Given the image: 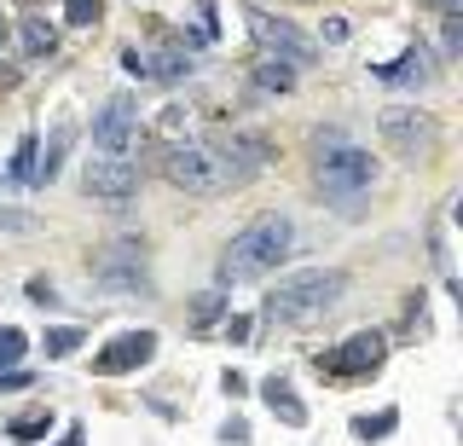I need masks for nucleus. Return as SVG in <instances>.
<instances>
[{"label": "nucleus", "mask_w": 463, "mask_h": 446, "mask_svg": "<svg viewBox=\"0 0 463 446\" xmlns=\"http://www.w3.org/2000/svg\"><path fill=\"white\" fill-rule=\"evenodd\" d=\"M99 12H105V0H70L64 18L76 24V30H87V24H99Z\"/></svg>", "instance_id": "393cba45"}, {"label": "nucleus", "mask_w": 463, "mask_h": 446, "mask_svg": "<svg viewBox=\"0 0 463 446\" xmlns=\"http://www.w3.org/2000/svg\"><path fill=\"white\" fill-rule=\"evenodd\" d=\"M250 35H255V47L267 52V59H284V64H296V70H307L318 52H313V41L296 30L289 18H272L267 6H250Z\"/></svg>", "instance_id": "0eeeda50"}, {"label": "nucleus", "mask_w": 463, "mask_h": 446, "mask_svg": "<svg viewBox=\"0 0 463 446\" xmlns=\"http://www.w3.org/2000/svg\"><path fill=\"white\" fill-rule=\"evenodd\" d=\"M87 342V330H76V325H58V330H47V359H64V354H76Z\"/></svg>", "instance_id": "4be33fe9"}, {"label": "nucleus", "mask_w": 463, "mask_h": 446, "mask_svg": "<svg viewBox=\"0 0 463 446\" xmlns=\"http://www.w3.org/2000/svg\"><path fill=\"white\" fill-rule=\"evenodd\" d=\"M163 175L180 185V192H197V197H221L226 185H238L226 175V163L214 157V146H174L163 157Z\"/></svg>", "instance_id": "20e7f679"}, {"label": "nucleus", "mask_w": 463, "mask_h": 446, "mask_svg": "<svg viewBox=\"0 0 463 446\" xmlns=\"http://www.w3.org/2000/svg\"><path fill=\"white\" fill-rule=\"evenodd\" d=\"M423 6H434V12H440V18H452V12L463 6V0H423Z\"/></svg>", "instance_id": "2f4dec72"}, {"label": "nucleus", "mask_w": 463, "mask_h": 446, "mask_svg": "<svg viewBox=\"0 0 463 446\" xmlns=\"http://www.w3.org/2000/svg\"><path fill=\"white\" fill-rule=\"evenodd\" d=\"M93 272L110 284V290H145V243L139 238H116L105 250H93Z\"/></svg>", "instance_id": "1a4fd4ad"}, {"label": "nucleus", "mask_w": 463, "mask_h": 446, "mask_svg": "<svg viewBox=\"0 0 463 446\" xmlns=\"http://www.w3.org/2000/svg\"><path fill=\"white\" fill-rule=\"evenodd\" d=\"M440 47H446V59H458V52H463V24H458V12L446 18V30H440Z\"/></svg>", "instance_id": "a878e982"}, {"label": "nucleus", "mask_w": 463, "mask_h": 446, "mask_svg": "<svg viewBox=\"0 0 463 446\" xmlns=\"http://www.w3.org/2000/svg\"><path fill=\"white\" fill-rule=\"evenodd\" d=\"M376 134H383V146H394V157H423L434 139H440V128H434L429 110H417V105H388L383 117H376Z\"/></svg>", "instance_id": "423d86ee"}, {"label": "nucleus", "mask_w": 463, "mask_h": 446, "mask_svg": "<svg viewBox=\"0 0 463 446\" xmlns=\"http://www.w3.org/2000/svg\"><path fill=\"white\" fill-rule=\"evenodd\" d=\"M151 354H156V330H122L116 342L99 348L93 371H99V377H122V371H139Z\"/></svg>", "instance_id": "f8f14e48"}, {"label": "nucleus", "mask_w": 463, "mask_h": 446, "mask_svg": "<svg viewBox=\"0 0 463 446\" xmlns=\"http://www.w3.org/2000/svg\"><path fill=\"white\" fill-rule=\"evenodd\" d=\"M24 348H29V342H24V330L0 325V365H18V359H24Z\"/></svg>", "instance_id": "b1692460"}, {"label": "nucleus", "mask_w": 463, "mask_h": 446, "mask_svg": "<svg viewBox=\"0 0 463 446\" xmlns=\"http://www.w3.org/2000/svg\"><path fill=\"white\" fill-rule=\"evenodd\" d=\"M289 250H296V221L279 209L255 214V221H243V232L232 238L226 261H221V279H260V272H279L289 261Z\"/></svg>", "instance_id": "f03ea898"}, {"label": "nucleus", "mask_w": 463, "mask_h": 446, "mask_svg": "<svg viewBox=\"0 0 463 446\" xmlns=\"http://www.w3.org/2000/svg\"><path fill=\"white\" fill-rule=\"evenodd\" d=\"M221 313V296H197V319H214Z\"/></svg>", "instance_id": "c756f323"}, {"label": "nucleus", "mask_w": 463, "mask_h": 446, "mask_svg": "<svg viewBox=\"0 0 463 446\" xmlns=\"http://www.w3.org/2000/svg\"><path fill=\"white\" fill-rule=\"evenodd\" d=\"M214 157H221L226 175L243 185V180H255L260 168L272 163V139L267 134H232V139H214Z\"/></svg>", "instance_id": "9b49d317"}, {"label": "nucleus", "mask_w": 463, "mask_h": 446, "mask_svg": "<svg viewBox=\"0 0 463 446\" xmlns=\"http://www.w3.org/2000/svg\"><path fill=\"white\" fill-rule=\"evenodd\" d=\"M250 88H255L260 99H284L289 88H296V64H284V59H260V64L250 70Z\"/></svg>", "instance_id": "4468645a"}, {"label": "nucleus", "mask_w": 463, "mask_h": 446, "mask_svg": "<svg viewBox=\"0 0 463 446\" xmlns=\"http://www.w3.org/2000/svg\"><path fill=\"white\" fill-rule=\"evenodd\" d=\"M47 429H52V412H24L18 423H12V441H47Z\"/></svg>", "instance_id": "412c9836"}, {"label": "nucleus", "mask_w": 463, "mask_h": 446, "mask_svg": "<svg viewBox=\"0 0 463 446\" xmlns=\"http://www.w3.org/2000/svg\"><path fill=\"white\" fill-rule=\"evenodd\" d=\"M342 290H347V279L336 267H301V272H289V279H279L267 290V319L301 330V325L325 319V313L342 301Z\"/></svg>", "instance_id": "7ed1b4c3"}, {"label": "nucleus", "mask_w": 463, "mask_h": 446, "mask_svg": "<svg viewBox=\"0 0 463 446\" xmlns=\"http://www.w3.org/2000/svg\"><path fill=\"white\" fill-rule=\"evenodd\" d=\"M0 52H6V24H0Z\"/></svg>", "instance_id": "473e14b6"}, {"label": "nucleus", "mask_w": 463, "mask_h": 446, "mask_svg": "<svg viewBox=\"0 0 463 446\" xmlns=\"http://www.w3.org/2000/svg\"><path fill=\"white\" fill-rule=\"evenodd\" d=\"M221 337H232V342H250L255 330H250V319H226V325H221Z\"/></svg>", "instance_id": "cd10ccee"}, {"label": "nucleus", "mask_w": 463, "mask_h": 446, "mask_svg": "<svg viewBox=\"0 0 463 446\" xmlns=\"http://www.w3.org/2000/svg\"><path fill=\"white\" fill-rule=\"evenodd\" d=\"M383 359H388V337H383V330H354L342 348L318 354V371H325L330 383H365L371 371H383Z\"/></svg>", "instance_id": "39448f33"}, {"label": "nucleus", "mask_w": 463, "mask_h": 446, "mask_svg": "<svg viewBox=\"0 0 463 446\" xmlns=\"http://www.w3.org/2000/svg\"><path fill=\"white\" fill-rule=\"evenodd\" d=\"M313 175H318V197L342 214H359L371 204V185H376V163L365 146H347V139L330 128V134H313Z\"/></svg>", "instance_id": "f257e3e1"}, {"label": "nucleus", "mask_w": 463, "mask_h": 446, "mask_svg": "<svg viewBox=\"0 0 463 446\" xmlns=\"http://www.w3.org/2000/svg\"><path fill=\"white\" fill-rule=\"evenodd\" d=\"M260 400H267V406L279 412L289 429H301V423H307V406H301V394L289 388V377H267V383H260Z\"/></svg>", "instance_id": "ddd939ff"}, {"label": "nucleus", "mask_w": 463, "mask_h": 446, "mask_svg": "<svg viewBox=\"0 0 463 446\" xmlns=\"http://www.w3.org/2000/svg\"><path fill=\"white\" fill-rule=\"evenodd\" d=\"M145 76H156V81H180V76H192V52H185V47H163L156 59H145Z\"/></svg>", "instance_id": "a211bd4d"}, {"label": "nucleus", "mask_w": 463, "mask_h": 446, "mask_svg": "<svg viewBox=\"0 0 463 446\" xmlns=\"http://www.w3.org/2000/svg\"><path fill=\"white\" fill-rule=\"evenodd\" d=\"M35 377H29L24 365H0V394H12V388H29Z\"/></svg>", "instance_id": "bb28decb"}, {"label": "nucleus", "mask_w": 463, "mask_h": 446, "mask_svg": "<svg viewBox=\"0 0 463 446\" xmlns=\"http://www.w3.org/2000/svg\"><path fill=\"white\" fill-rule=\"evenodd\" d=\"M18 41H24V52H29V59H52V52H58V30H52L47 18H24Z\"/></svg>", "instance_id": "f3484780"}, {"label": "nucleus", "mask_w": 463, "mask_h": 446, "mask_svg": "<svg viewBox=\"0 0 463 446\" xmlns=\"http://www.w3.org/2000/svg\"><path fill=\"white\" fill-rule=\"evenodd\" d=\"M394 423H400L394 406H388V412H365V417H354V441H388Z\"/></svg>", "instance_id": "6ab92c4d"}, {"label": "nucleus", "mask_w": 463, "mask_h": 446, "mask_svg": "<svg viewBox=\"0 0 463 446\" xmlns=\"http://www.w3.org/2000/svg\"><path fill=\"white\" fill-rule=\"evenodd\" d=\"M221 441H238V446H243V441H250V429H243V423H238V417H232V423L221 429Z\"/></svg>", "instance_id": "7c9ffc66"}, {"label": "nucleus", "mask_w": 463, "mask_h": 446, "mask_svg": "<svg viewBox=\"0 0 463 446\" xmlns=\"http://www.w3.org/2000/svg\"><path fill=\"white\" fill-rule=\"evenodd\" d=\"M29 232H41L35 209H0V238H29Z\"/></svg>", "instance_id": "aec40b11"}, {"label": "nucleus", "mask_w": 463, "mask_h": 446, "mask_svg": "<svg viewBox=\"0 0 463 446\" xmlns=\"http://www.w3.org/2000/svg\"><path fill=\"white\" fill-rule=\"evenodd\" d=\"M93 146H99V157H128L139 146V105L134 99H105V105H99Z\"/></svg>", "instance_id": "6e6552de"}, {"label": "nucleus", "mask_w": 463, "mask_h": 446, "mask_svg": "<svg viewBox=\"0 0 463 446\" xmlns=\"http://www.w3.org/2000/svg\"><path fill=\"white\" fill-rule=\"evenodd\" d=\"M70 134H76V122L64 117V122L52 128V139H47V146L35 151V185H47V180L58 175V163H64V146H70Z\"/></svg>", "instance_id": "2eb2a0df"}, {"label": "nucleus", "mask_w": 463, "mask_h": 446, "mask_svg": "<svg viewBox=\"0 0 463 446\" xmlns=\"http://www.w3.org/2000/svg\"><path fill=\"white\" fill-rule=\"evenodd\" d=\"M35 151H41V139L24 134L18 151H12V180H35Z\"/></svg>", "instance_id": "5701e85b"}, {"label": "nucleus", "mask_w": 463, "mask_h": 446, "mask_svg": "<svg viewBox=\"0 0 463 446\" xmlns=\"http://www.w3.org/2000/svg\"><path fill=\"white\" fill-rule=\"evenodd\" d=\"M81 185H87V197L128 204V197L139 192V168L128 163V157H93V163H87V175H81Z\"/></svg>", "instance_id": "9d476101"}, {"label": "nucleus", "mask_w": 463, "mask_h": 446, "mask_svg": "<svg viewBox=\"0 0 463 446\" xmlns=\"http://www.w3.org/2000/svg\"><path fill=\"white\" fill-rule=\"evenodd\" d=\"M429 76H434V64L423 59V47H417L411 59H400V64H376V81H400V88H411V81L423 88Z\"/></svg>", "instance_id": "dca6fc26"}, {"label": "nucleus", "mask_w": 463, "mask_h": 446, "mask_svg": "<svg viewBox=\"0 0 463 446\" xmlns=\"http://www.w3.org/2000/svg\"><path fill=\"white\" fill-rule=\"evenodd\" d=\"M29 301H52V279H29Z\"/></svg>", "instance_id": "c85d7f7f"}]
</instances>
